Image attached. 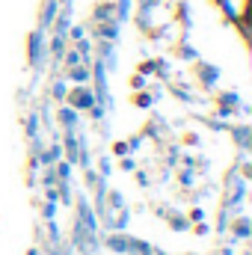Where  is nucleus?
<instances>
[{
	"label": "nucleus",
	"instance_id": "obj_1",
	"mask_svg": "<svg viewBox=\"0 0 252 255\" xmlns=\"http://www.w3.org/2000/svg\"><path fill=\"white\" fill-rule=\"evenodd\" d=\"M71 101H74V107H89V104H92V95H89L86 89H77V92L71 95Z\"/></svg>",
	"mask_w": 252,
	"mask_h": 255
},
{
	"label": "nucleus",
	"instance_id": "obj_2",
	"mask_svg": "<svg viewBox=\"0 0 252 255\" xmlns=\"http://www.w3.org/2000/svg\"><path fill=\"white\" fill-rule=\"evenodd\" d=\"M71 77H74V80H86V77H89V71H86V68H77V65H74Z\"/></svg>",
	"mask_w": 252,
	"mask_h": 255
},
{
	"label": "nucleus",
	"instance_id": "obj_3",
	"mask_svg": "<svg viewBox=\"0 0 252 255\" xmlns=\"http://www.w3.org/2000/svg\"><path fill=\"white\" fill-rule=\"evenodd\" d=\"M80 63V54H68V65H77Z\"/></svg>",
	"mask_w": 252,
	"mask_h": 255
}]
</instances>
